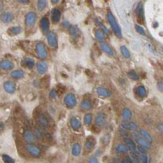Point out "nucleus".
<instances>
[{
  "instance_id": "obj_41",
  "label": "nucleus",
  "mask_w": 163,
  "mask_h": 163,
  "mask_svg": "<svg viewBox=\"0 0 163 163\" xmlns=\"http://www.w3.org/2000/svg\"><path fill=\"white\" fill-rule=\"evenodd\" d=\"M83 121L85 125H90L92 121V115L90 113H87L84 116Z\"/></svg>"
},
{
  "instance_id": "obj_16",
  "label": "nucleus",
  "mask_w": 163,
  "mask_h": 163,
  "mask_svg": "<svg viewBox=\"0 0 163 163\" xmlns=\"http://www.w3.org/2000/svg\"><path fill=\"white\" fill-rule=\"evenodd\" d=\"M14 63L9 60H4L0 62V68L3 70H11L14 68Z\"/></svg>"
},
{
  "instance_id": "obj_50",
  "label": "nucleus",
  "mask_w": 163,
  "mask_h": 163,
  "mask_svg": "<svg viewBox=\"0 0 163 163\" xmlns=\"http://www.w3.org/2000/svg\"><path fill=\"white\" fill-rule=\"evenodd\" d=\"M17 1L20 3H26L29 2V0H17Z\"/></svg>"
},
{
  "instance_id": "obj_31",
  "label": "nucleus",
  "mask_w": 163,
  "mask_h": 163,
  "mask_svg": "<svg viewBox=\"0 0 163 163\" xmlns=\"http://www.w3.org/2000/svg\"><path fill=\"white\" fill-rule=\"evenodd\" d=\"M115 150L118 153H126L128 152L129 149L126 145H123V144H120V145H118L115 147Z\"/></svg>"
},
{
  "instance_id": "obj_22",
  "label": "nucleus",
  "mask_w": 163,
  "mask_h": 163,
  "mask_svg": "<svg viewBox=\"0 0 163 163\" xmlns=\"http://www.w3.org/2000/svg\"><path fill=\"white\" fill-rule=\"evenodd\" d=\"M11 77L14 79H20L25 76V72L21 69H17L12 71L11 74Z\"/></svg>"
},
{
  "instance_id": "obj_18",
  "label": "nucleus",
  "mask_w": 163,
  "mask_h": 163,
  "mask_svg": "<svg viewBox=\"0 0 163 163\" xmlns=\"http://www.w3.org/2000/svg\"><path fill=\"white\" fill-rule=\"evenodd\" d=\"M122 126L126 129L132 130V129H136L137 128V125L136 123L128 121V120H124L122 122Z\"/></svg>"
},
{
  "instance_id": "obj_3",
  "label": "nucleus",
  "mask_w": 163,
  "mask_h": 163,
  "mask_svg": "<svg viewBox=\"0 0 163 163\" xmlns=\"http://www.w3.org/2000/svg\"><path fill=\"white\" fill-rule=\"evenodd\" d=\"M64 103L69 108L74 107L77 104V99L76 96L72 93L67 94L64 98Z\"/></svg>"
},
{
  "instance_id": "obj_40",
  "label": "nucleus",
  "mask_w": 163,
  "mask_h": 163,
  "mask_svg": "<svg viewBox=\"0 0 163 163\" xmlns=\"http://www.w3.org/2000/svg\"><path fill=\"white\" fill-rule=\"evenodd\" d=\"M2 159L5 163H15V160L9 155H2Z\"/></svg>"
},
{
  "instance_id": "obj_33",
  "label": "nucleus",
  "mask_w": 163,
  "mask_h": 163,
  "mask_svg": "<svg viewBox=\"0 0 163 163\" xmlns=\"http://www.w3.org/2000/svg\"><path fill=\"white\" fill-rule=\"evenodd\" d=\"M47 0H38L37 8L38 11H42L47 6Z\"/></svg>"
},
{
  "instance_id": "obj_11",
  "label": "nucleus",
  "mask_w": 163,
  "mask_h": 163,
  "mask_svg": "<svg viewBox=\"0 0 163 163\" xmlns=\"http://www.w3.org/2000/svg\"><path fill=\"white\" fill-rule=\"evenodd\" d=\"M5 90L9 94H13L16 91V84L12 81H6L4 83Z\"/></svg>"
},
{
  "instance_id": "obj_32",
  "label": "nucleus",
  "mask_w": 163,
  "mask_h": 163,
  "mask_svg": "<svg viewBox=\"0 0 163 163\" xmlns=\"http://www.w3.org/2000/svg\"><path fill=\"white\" fill-rule=\"evenodd\" d=\"M132 115L131 110L128 108H125L122 111V116L125 120L131 119Z\"/></svg>"
},
{
  "instance_id": "obj_43",
  "label": "nucleus",
  "mask_w": 163,
  "mask_h": 163,
  "mask_svg": "<svg viewBox=\"0 0 163 163\" xmlns=\"http://www.w3.org/2000/svg\"><path fill=\"white\" fill-rule=\"evenodd\" d=\"M49 96L52 99H55L57 96V91L55 89H53V90L50 92Z\"/></svg>"
},
{
  "instance_id": "obj_49",
  "label": "nucleus",
  "mask_w": 163,
  "mask_h": 163,
  "mask_svg": "<svg viewBox=\"0 0 163 163\" xmlns=\"http://www.w3.org/2000/svg\"><path fill=\"white\" fill-rule=\"evenodd\" d=\"M63 25H64L65 27L66 28H69V29L70 27H71V25H70V23L68 22H65L63 23Z\"/></svg>"
},
{
  "instance_id": "obj_28",
  "label": "nucleus",
  "mask_w": 163,
  "mask_h": 163,
  "mask_svg": "<svg viewBox=\"0 0 163 163\" xmlns=\"http://www.w3.org/2000/svg\"><path fill=\"white\" fill-rule=\"evenodd\" d=\"M22 32V28L20 26H12L9 28L8 33L11 35H17Z\"/></svg>"
},
{
  "instance_id": "obj_13",
  "label": "nucleus",
  "mask_w": 163,
  "mask_h": 163,
  "mask_svg": "<svg viewBox=\"0 0 163 163\" xmlns=\"http://www.w3.org/2000/svg\"><path fill=\"white\" fill-rule=\"evenodd\" d=\"M14 14L11 12H3L1 16V20L5 23H10L14 20Z\"/></svg>"
},
{
  "instance_id": "obj_9",
  "label": "nucleus",
  "mask_w": 163,
  "mask_h": 163,
  "mask_svg": "<svg viewBox=\"0 0 163 163\" xmlns=\"http://www.w3.org/2000/svg\"><path fill=\"white\" fill-rule=\"evenodd\" d=\"M37 120L39 124H40V125L43 128H49L50 126V123L48 118L44 114L39 113L38 115Z\"/></svg>"
},
{
  "instance_id": "obj_7",
  "label": "nucleus",
  "mask_w": 163,
  "mask_h": 163,
  "mask_svg": "<svg viewBox=\"0 0 163 163\" xmlns=\"http://www.w3.org/2000/svg\"><path fill=\"white\" fill-rule=\"evenodd\" d=\"M47 42L49 46L52 48H56L58 46V40L55 33L53 32H50L47 36Z\"/></svg>"
},
{
  "instance_id": "obj_5",
  "label": "nucleus",
  "mask_w": 163,
  "mask_h": 163,
  "mask_svg": "<svg viewBox=\"0 0 163 163\" xmlns=\"http://www.w3.org/2000/svg\"><path fill=\"white\" fill-rule=\"evenodd\" d=\"M37 20V16L34 12H29L27 14L25 18L26 25L28 27H33L35 25Z\"/></svg>"
},
{
  "instance_id": "obj_30",
  "label": "nucleus",
  "mask_w": 163,
  "mask_h": 163,
  "mask_svg": "<svg viewBox=\"0 0 163 163\" xmlns=\"http://www.w3.org/2000/svg\"><path fill=\"white\" fill-rule=\"evenodd\" d=\"M136 94L140 98H144L146 96V90L143 86H139L136 88Z\"/></svg>"
},
{
  "instance_id": "obj_27",
  "label": "nucleus",
  "mask_w": 163,
  "mask_h": 163,
  "mask_svg": "<svg viewBox=\"0 0 163 163\" xmlns=\"http://www.w3.org/2000/svg\"><path fill=\"white\" fill-rule=\"evenodd\" d=\"M95 145V140L93 137H90L86 139L85 142V146L88 150L93 149Z\"/></svg>"
},
{
  "instance_id": "obj_35",
  "label": "nucleus",
  "mask_w": 163,
  "mask_h": 163,
  "mask_svg": "<svg viewBox=\"0 0 163 163\" xmlns=\"http://www.w3.org/2000/svg\"><path fill=\"white\" fill-rule=\"evenodd\" d=\"M140 134L143 136V137L145 140H146L148 142H150V143H151L152 142V136H150V134L146 131H145L144 129H141Z\"/></svg>"
},
{
  "instance_id": "obj_19",
  "label": "nucleus",
  "mask_w": 163,
  "mask_h": 163,
  "mask_svg": "<svg viewBox=\"0 0 163 163\" xmlns=\"http://www.w3.org/2000/svg\"><path fill=\"white\" fill-rule=\"evenodd\" d=\"M70 125H71V126L72 127V128L75 129V130L79 129L82 127L81 122L79 119H77V118H74V117L71 118Z\"/></svg>"
},
{
  "instance_id": "obj_47",
  "label": "nucleus",
  "mask_w": 163,
  "mask_h": 163,
  "mask_svg": "<svg viewBox=\"0 0 163 163\" xmlns=\"http://www.w3.org/2000/svg\"><path fill=\"white\" fill-rule=\"evenodd\" d=\"M5 129V124L3 122H0V133L2 132Z\"/></svg>"
},
{
  "instance_id": "obj_37",
  "label": "nucleus",
  "mask_w": 163,
  "mask_h": 163,
  "mask_svg": "<svg viewBox=\"0 0 163 163\" xmlns=\"http://www.w3.org/2000/svg\"><path fill=\"white\" fill-rule=\"evenodd\" d=\"M128 76L132 80H137L139 79V76L134 71H131L128 73Z\"/></svg>"
},
{
  "instance_id": "obj_12",
  "label": "nucleus",
  "mask_w": 163,
  "mask_h": 163,
  "mask_svg": "<svg viewBox=\"0 0 163 163\" xmlns=\"http://www.w3.org/2000/svg\"><path fill=\"white\" fill-rule=\"evenodd\" d=\"M36 69L38 73L41 75L46 74L48 69V65L45 62H38L36 65Z\"/></svg>"
},
{
  "instance_id": "obj_24",
  "label": "nucleus",
  "mask_w": 163,
  "mask_h": 163,
  "mask_svg": "<svg viewBox=\"0 0 163 163\" xmlns=\"http://www.w3.org/2000/svg\"><path fill=\"white\" fill-rule=\"evenodd\" d=\"M82 151V147L79 143H74L72 148V154L74 156H78L80 155Z\"/></svg>"
},
{
  "instance_id": "obj_17",
  "label": "nucleus",
  "mask_w": 163,
  "mask_h": 163,
  "mask_svg": "<svg viewBox=\"0 0 163 163\" xmlns=\"http://www.w3.org/2000/svg\"><path fill=\"white\" fill-rule=\"evenodd\" d=\"M96 92L99 96L104 97V98H108L112 95V92H110V90H108V89L105 88H102V87L98 88L96 90Z\"/></svg>"
},
{
  "instance_id": "obj_46",
  "label": "nucleus",
  "mask_w": 163,
  "mask_h": 163,
  "mask_svg": "<svg viewBox=\"0 0 163 163\" xmlns=\"http://www.w3.org/2000/svg\"><path fill=\"white\" fill-rule=\"evenodd\" d=\"M157 87L159 90H160L161 92H162L163 90V85H162V82H159L157 84Z\"/></svg>"
},
{
  "instance_id": "obj_20",
  "label": "nucleus",
  "mask_w": 163,
  "mask_h": 163,
  "mask_svg": "<svg viewBox=\"0 0 163 163\" xmlns=\"http://www.w3.org/2000/svg\"><path fill=\"white\" fill-rule=\"evenodd\" d=\"M123 141L126 144L127 146L128 147V149H130V150H131L132 152H136V144L134 142V141H133L131 139L128 138V137H124Z\"/></svg>"
},
{
  "instance_id": "obj_52",
  "label": "nucleus",
  "mask_w": 163,
  "mask_h": 163,
  "mask_svg": "<svg viewBox=\"0 0 163 163\" xmlns=\"http://www.w3.org/2000/svg\"><path fill=\"white\" fill-rule=\"evenodd\" d=\"M113 163H122V162H114Z\"/></svg>"
},
{
  "instance_id": "obj_2",
  "label": "nucleus",
  "mask_w": 163,
  "mask_h": 163,
  "mask_svg": "<svg viewBox=\"0 0 163 163\" xmlns=\"http://www.w3.org/2000/svg\"><path fill=\"white\" fill-rule=\"evenodd\" d=\"M26 152L34 157H39L41 155V151L39 148L33 143H28L25 145Z\"/></svg>"
},
{
  "instance_id": "obj_51",
  "label": "nucleus",
  "mask_w": 163,
  "mask_h": 163,
  "mask_svg": "<svg viewBox=\"0 0 163 163\" xmlns=\"http://www.w3.org/2000/svg\"><path fill=\"white\" fill-rule=\"evenodd\" d=\"M60 1V0H52V2L53 3V4H56L58 3V2Z\"/></svg>"
},
{
  "instance_id": "obj_48",
  "label": "nucleus",
  "mask_w": 163,
  "mask_h": 163,
  "mask_svg": "<svg viewBox=\"0 0 163 163\" xmlns=\"http://www.w3.org/2000/svg\"><path fill=\"white\" fill-rule=\"evenodd\" d=\"M46 137L47 140H52V137L51 136L50 134H49V133H47V134H46Z\"/></svg>"
},
{
  "instance_id": "obj_44",
  "label": "nucleus",
  "mask_w": 163,
  "mask_h": 163,
  "mask_svg": "<svg viewBox=\"0 0 163 163\" xmlns=\"http://www.w3.org/2000/svg\"><path fill=\"white\" fill-rule=\"evenodd\" d=\"M140 157L142 163H148V162H149V159H148V157L146 156V154H141Z\"/></svg>"
},
{
  "instance_id": "obj_23",
  "label": "nucleus",
  "mask_w": 163,
  "mask_h": 163,
  "mask_svg": "<svg viewBox=\"0 0 163 163\" xmlns=\"http://www.w3.org/2000/svg\"><path fill=\"white\" fill-rule=\"evenodd\" d=\"M23 64L24 66H25L28 69H32L35 65V60L32 58H26L23 61Z\"/></svg>"
},
{
  "instance_id": "obj_34",
  "label": "nucleus",
  "mask_w": 163,
  "mask_h": 163,
  "mask_svg": "<svg viewBox=\"0 0 163 163\" xmlns=\"http://www.w3.org/2000/svg\"><path fill=\"white\" fill-rule=\"evenodd\" d=\"M33 134L35 136V138L39 140L42 141L44 140V136L42 134L41 131L37 128H35L33 130Z\"/></svg>"
},
{
  "instance_id": "obj_6",
  "label": "nucleus",
  "mask_w": 163,
  "mask_h": 163,
  "mask_svg": "<svg viewBox=\"0 0 163 163\" xmlns=\"http://www.w3.org/2000/svg\"><path fill=\"white\" fill-rule=\"evenodd\" d=\"M36 51L40 58L44 59L47 56V52L45 45L43 43H38L36 47Z\"/></svg>"
},
{
  "instance_id": "obj_15",
  "label": "nucleus",
  "mask_w": 163,
  "mask_h": 163,
  "mask_svg": "<svg viewBox=\"0 0 163 163\" xmlns=\"http://www.w3.org/2000/svg\"><path fill=\"white\" fill-rule=\"evenodd\" d=\"M69 33L73 39H78L80 38L81 33L79 29L76 26H71L69 28Z\"/></svg>"
},
{
  "instance_id": "obj_29",
  "label": "nucleus",
  "mask_w": 163,
  "mask_h": 163,
  "mask_svg": "<svg viewBox=\"0 0 163 163\" xmlns=\"http://www.w3.org/2000/svg\"><path fill=\"white\" fill-rule=\"evenodd\" d=\"M81 107L83 110H89L92 107V104L90 100L85 99L81 102Z\"/></svg>"
},
{
  "instance_id": "obj_4",
  "label": "nucleus",
  "mask_w": 163,
  "mask_h": 163,
  "mask_svg": "<svg viewBox=\"0 0 163 163\" xmlns=\"http://www.w3.org/2000/svg\"><path fill=\"white\" fill-rule=\"evenodd\" d=\"M136 14L137 22L139 25H143L145 23L144 19V13L142 3H140L137 5L136 9Z\"/></svg>"
},
{
  "instance_id": "obj_1",
  "label": "nucleus",
  "mask_w": 163,
  "mask_h": 163,
  "mask_svg": "<svg viewBox=\"0 0 163 163\" xmlns=\"http://www.w3.org/2000/svg\"><path fill=\"white\" fill-rule=\"evenodd\" d=\"M107 17L108 19L109 22L110 24L111 28L112 29V30L113 32V33H115V35L119 38H121L122 37V30L121 29L118 25L117 22L115 20V17L113 16V15L112 14V13L110 11H109L107 12Z\"/></svg>"
},
{
  "instance_id": "obj_21",
  "label": "nucleus",
  "mask_w": 163,
  "mask_h": 163,
  "mask_svg": "<svg viewBox=\"0 0 163 163\" xmlns=\"http://www.w3.org/2000/svg\"><path fill=\"white\" fill-rule=\"evenodd\" d=\"M62 16V13L60 10H58L57 9H53L52 12V20L53 22L57 23L60 20Z\"/></svg>"
},
{
  "instance_id": "obj_25",
  "label": "nucleus",
  "mask_w": 163,
  "mask_h": 163,
  "mask_svg": "<svg viewBox=\"0 0 163 163\" xmlns=\"http://www.w3.org/2000/svg\"><path fill=\"white\" fill-rule=\"evenodd\" d=\"M101 47L102 49V50H103L104 52H105L106 53L110 55V56H113V50L111 49V47L108 45L107 44H106V42H102L101 44Z\"/></svg>"
},
{
  "instance_id": "obj_10",
  "label": "nucleus",
  "mask_w": 163,
  "mask_h": 163,
  "mask_svg": "<svg viewBox=\"0 0 163 163\" xmlns=\"http://www.w3.org/2000/svg\"><path fill=\"white\" fill-rule=\"evenodd\" d=\"M40 26L44 34L47 33L50 28L49 20L46 17H43L40 21Z\"/></svg>"
},
{
  "instance_id": "obj_8",
  "label": "nucleus",
  "mask_w": 163,
  "mask_h": 163,
  "mask_svg": "<svg viewBox=\"0 0 163 163\" xmlns=\"http://www.w3.org/2000/svg\"><path fill=\"white\" fill-rule=\"evenodd\" d=\"M23 139L28 143H32L36 140L33 132L29 129L25 131L23 133Z\"/></svg>"
},
{
  "instance_id": "obj_45",
  "label": "nucleus",
  "mask_w": 163,
  "mask_h": 163,
  "mask_svg": "<svg viewBox=\"0 0 163 163\" xmlns=\"http://www.w3.org/2000/svg\"><path fill=\"white\" fill-rule=\"evenodd\" d=\"M88 163H99V161L96 157H91L88 159Z\"/></svg>"
},
{
  "instance_id": "obj_26",
  "label": "nucleus",
  "mask_w": 163,
  "mask_h": 163,
  "mask_svg": "<svg viewBox=\"0 0 163 163\" xmlns=\"http://www.w3.org/2000/svg\"><path fill=\"white\" fill-rule=\"evenodd\" d=\"M136 142L141 147H143L144 149H150V142H148L144 138L138 137L136 139Z\"/></svg>"
},
{
  "instance_id": "obj_38",
  "label": "nucleus",
  "mask_w": 163,
  "mask_h": 163,
  "mask_svg": "<svg viewBox=\"0 0 163 163\" xmlns=\"http://www.w3.org/2000/svg\"><path fill=\"white\" fill-rule=\"evenodd\" d=\"M96 24L98 26H99V27L100 28V29H101V31L103 33H104L106 35H109L110 34V31L109 30V29L104 25H103L99 21L96 20Z\"/></svg>"
},
{
  "instance_id": "obj_36",
  "label": "nucleus",
  "mask_w": 163,
  "mask_h": 163,
  "mask_svg": "<svg viewBox=\"0 0 163 163\" xmlns=\"http://www.w3.org/2000/svg\"><path fill=\"white\" fill-rule=\"evenodd\" d=\"M121 50V52L122 53V55H123L124 57H125L126 58H129L131 56V53L129 51V50L126 48V46H122L120 48Z\"/></svg>"
},
{
  "instance_id": "obj_14",
  "label": "nucleus",
  "mask_w": 163,
  "mask_h": 163,
  "mask_svg": "<svg viewBox=\"0 0 163 163\" xmlns=\"http://www.w3.org/2000/svg\"><path fill=\"white\" fill-rule=\"evenodd\" d=\"M107 121V118L104 113H99L96 118L95 123L99 127H102L105 125Z\"/></svg>"
},
{
  "instance_id": "obj_39",
  "label": "nucleus",
  "mask_w": 163,
  "mask_h": 163,
  "mask_svg": "<svg viewBox=\"0 0 163 163\" xmlns=\"http://www.w3.org/2000/svg\"><path fill=\"white\" fill-rule=\"evenodd\" d=\"M96 38L99 41H103L104 39V33L101 30V29H97L95 31V33Z\"/></svg>"
},
{
  "instance_id": "obj_42",
  "label": "nucleus",
  "mask_w": 163,
  "mask_h": 163,
  "mask_svg": "<svg viewBox=\"0 0 163 163\" xmlns=\"http://www.w3.org/2000/svg\"><path fill=\"white\" fill-rule=\"evenodd\" d=\"M135 28H136V31L138 33H139L140 35H145V32L144 30V29L140 25H136L135 26Z\"/></svg>"
}]
</instances>
